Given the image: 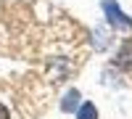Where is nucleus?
I'll list each match as a JSON object with an SVG mask.
<instances>
[{
	"label": "nucleus",
	"mask_w": 132,
	"mask_h": 119,
	"mask_svg": "<svg viewBox=\"0 0 132 119\" xmlns=\"http://www.w3.org/2000/svg\"><path fill=\"white\" fill-rule=\"evenodd\" d=\"M101 8H103V13H106V19H108V24H111V27L124 29V32H132V19L119 8L116 0H103Z\"/></svg>",
	"instance_id": "nucleus-1"
},
{
	"label": "nucleus",
	"mask_w": 132,
	"mask_h": 119,
	"mask_svg": "<svg viewBox=\"0 0 132 119\" xmlns=\"http://www.w3.org/2000/svg\"><path fill=\"white\" fill-rule=\"evenodd\" d=\"M114 64H116V69H122V72H132V37H127L122 42V48L116 50Z\"/></svg>",
	"instance_id": "nucleus-2"
},
{
	"label": "nucleus",
	"mask_w": 132,
	"mask_h": 119,
	"mask_svg": "<svg viewBox=\"0 0 132 119\" xmlns=\"http://www.w3.org/2000/svg\"><path fill=\"white\" fill-rule=\"evenodd\" d=\"M79 101H82L79 90H77V88H71L69 93L63 95V101H61V111H66V114H74L77 109H79Z\"/></svg>",
	"instance_id": "nucleus-3"
},
{
	"label": "nucleus",
	"mask_w": 132,
	"mask_h": 119,
	"mask_svg": "<svg viewBox=\"0 0 132 119\" xmlns=\"http://www.w3.org/2000/svg\"><path fill=\"white\" fill-rule=\"evenodd\" d=\"M74 114H77V119H98V106L93 101H82Z\"/></svg>",
	"instance_id": "nucleus-4"
},
{
	"label": "nucleus",
	"mask_w": 132,
	"mask_h": 119,
	"mask_svg": "<svg viewBox=\"0 0 132 119\" xmlns=\"http://www.w3.org/2000/svg\"><path fill=\"white\" fill-rule=\"evenodd\" d=\"M0 119H11V114H8V109H5L3 103H0Z\"/></svg>",
	"instance_id": "nucleus-5"
}]
</instances>
